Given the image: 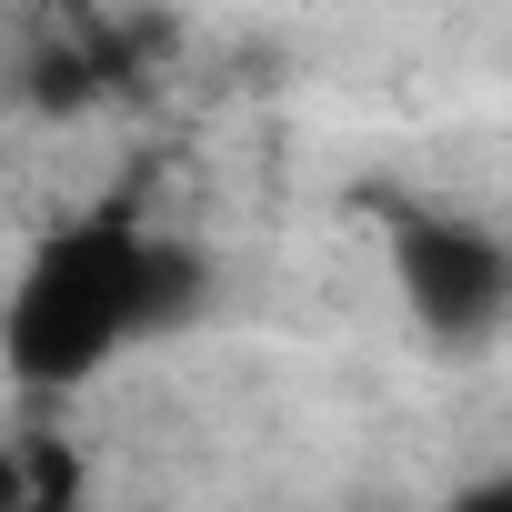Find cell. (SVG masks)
I'll return each instance as SVG.
<instances>
[{"mask_svg":"<svg viewBox=\"0 0 512 512\" xmlns=\"http://www.w3.org/2000/svg\"><path fill=\"white\" fill-rule=\"evenodd\" d=\"M181 292H191V262L171 241H151L141 221L121 211L61 221L0 302V362H11L21 392H81L141 332H171Z\"/></svg>","mask_w":512,"mask_h":512,"instance_id":"1","label":"cell"},{"mask_svg":"<svg viewBox=\"0 0 512 512\" xmlns=\"http://www.w3.org/2000/svg\"><path fill=\"white\" fill-rule=\"evenodd\" d=\"M392 272H402L412 322H432L442 342H482L512 312V251L472 221H442V211L392 221Z\"/></svg>","mask_w":512,"mask_h":512,"instance_id":"2","label":"cell"},{"mask_svg":"<svg viewBox=\"0 0 512 512\" xmlns=\"http://www.w3.org/2000/svg\"><path fill=\"white\" fill-rule=\"evenodd\" d=\"M442 512H512V472H502V482H472V492H452Z\"/></svg>","mask_w":512,"mask_h":512,"instance_id":"4","label":"cell"},{"mask_svg":"<svg viewBox=\"0 0 512 512\" xmlns=\"http://www.w3.org/2000/svg\"><path fill=\"white\" fill-rule=\"evenodd\" d=\"M81 502H91V462L71 432L51 422L0 432V512H81Z\"/></svg>","mask_w":512,"mask_h":512,"instance_id":"3","label":"cell"}]
</instances>
